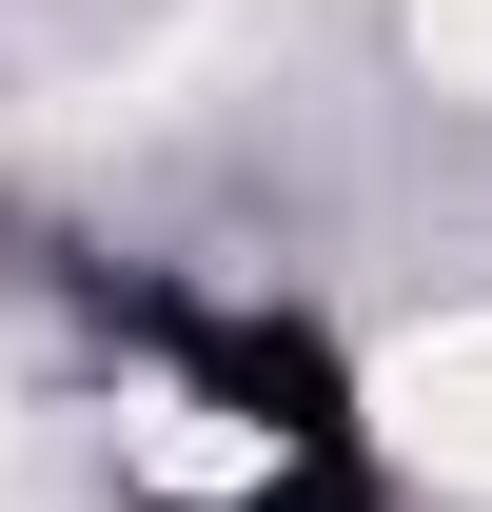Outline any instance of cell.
Returning <instances> with one entry per match:
<instances>
[{"label": "cell", "instance_id": "obj_1", "mask_svg": "<svg viewBox=\"0 0 492 512\" xmlns=\"http://www.w3.org/2000/svg\"><path fill=\"white\" fill-rule=\"evenodd\" d=\"M374 434H394V473H433V493H492V316H433L374 355Z\"/></svg>", "mask_w": 492, "mask_h": 512}, {"label": "cell", "instance_id": "obj_3", "mask_svg": "<svg viewBox=\"0 0 492 512\" xmlns=\"http://www.w3.org/2000/svg\"><path fill=\"white\" fill-rule=\"evenodd\" d=\"M414 60L453 79V99H492V0H414Z\"/></svg>", "mask_w": 492, "mask_h": 512}, {"label": "cell", "instance_id": "obj_4", "mask_svg": "<svg viewBox=\"0 0 492 512\" xmlns=\"http://www.w3.org/2000/svg\"><path fill=\"white\" fill-rule=\"evenodd\" d=\"M0 453H20V434H0Z\"/></svg>", "mask_w": 492, "mask_h": 512}, {"label": "cell", "instance_id": "obj_2", "mask_svg": "<svg viewBox=\"0 0 492 512\" xmlns=\"http://www.w3.org/2000/svg\"><path fill=\"white\" fill-rule=\"evenodd\" d=\"M119 453L158 473V493H276V414H197V394H138Z\"/></svg>", "mask_w": 492, "mask_h": 512}]
</instances>
